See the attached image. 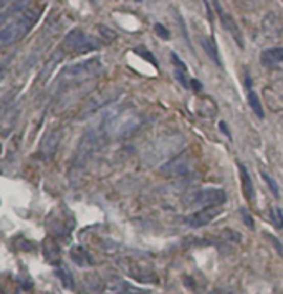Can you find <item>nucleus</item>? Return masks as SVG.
I'll list each match as a JSON object with an SVG mask.
<instances>
[{"label": "nucleus", "mask_w": 283, "mask_h": 294, "mask_svg": "<svg viewBox=\"0 0 283 294\" xmlns=\"http://www.w3.org/2000/svg\"><path fill=\"white\" fill-rule=\"evenodd\" d=\"M30 2H32V0H15V2H12V9L4 12V18L7 15H10V13H18L20 10H27V5Z\"/></svg>", "instance_id": "nucleus-21"}, {"label": "nucleus", "mask_w": 283, "mask_h": 294, "mask_svg": "<svg viewBox=\"0 0 283 294\" xmlns=\"http://www.w3.org/2000/svg\"><path fill=\"white\" fill-rule=\"evenodd\" d=\"M101 43L103 41L88 37L83 30H72L65 37V40H63L65 50L72 53H86L91 50H96Z\"/></svg>", "instance_id": "nucleus-3"}, {"label": "nucleus", "mask_w": 283, "mask_h": 294, "mask_svg": "<svg viewBox=\"0 0 283 294\" xmlns=\"http://www.w3.org/2000/svg\"><path fill=\"white\" fill-rule=\"evenodd\" d=\"M134 53H138V55H141V57H143L144 60H147L151 63V65H154V66H158V61L154 60V57L151 55V52H147L144 46H138L136 50H134Z\"/></svg>", "instance_id": "nucleus-23"}, {"label": "nucleus", "mask_w": 283, "mask_h": 294, "mask_svg": "<svg viewBox=\"0 0 283 294\" xmlns=\"http://www.w3.org/2000/svg\"><path fill=\"white\" fill-rule=\"evenodd\" d=\"M98 145H100V137L95 131H90L86 136L83 137V141L78 145V152H76V165H80V162H84L88 157H91Z\"/></svg>", "instance_id": "nucleus-6"}, {"label": "nucleus", "mask_w": 283, "mask_h": 294, "mask_svg": "<svg viewBox=\"0 0 283 294\" xmlns=\"http://www.w3.org/2000/svg\"><path fill=\"white\" fill-rule=\"evenodd\" d=\"M249 106L252 108V111L255 113L260 119H264V106L260 103V97L257 96L255 91H249Z\"/></svg>", "instance_id": "nucleus-17"}, {"label": "nucleus", "mask_w": 283, "mask_h": 294, "mask_svg": "<svg viewBox=\"0 0 283 294\" xmlns=\"http://www.w3.org/2000/svg\"><path fill=\"white\" fill-rule=\"evenodd\" d=\"M270 218H272V223L277 228H283V212L278 208V207H273L272 212H270Z\"/></svg>", "instance_id": "nucleus-22"}, {"label": "nucleus", "mask_w": 283, "mask_h": 294, "mask_svg": "<svg viewBox=\"0 0 283 294\" xmlns=\"http://www.w3.org/2000/svg\"><path fill=\"white\" fill-rule=\"evenodd\" d=\"M78 291L81 294H101L104 291V283L96 273H88V275L81 278L80 289Z\"/></svg>", "instance_id": "nucleus-7"}, {"label": "nucleus", "mask_w": 283, "mask_h": 294, "mask_svg": "<svg viewBox=\"0 0 283 294\" xmlns=\"http://www.w3.org/2000/svg\"><path fill=\"white\" fill-rule=\"evenodd\" d=\"M202 48L207 52L210 60H214L217 65H221V60H219V53H217V48L214 45V40H212V38H202Z\"/></svg>", "instance_id": "nucleus-18"}, {"label": "nucleus", "mask_w": 283, "mask_h": 294, "mask_svg": "<svg viewBox=\"0 0 283 294\" xmlns=\"http://www.w3.org/2000/svg\"><path fill=\"white\" fill-rule=\"evenodd\" d=\"M260 61L267 68L278 66L280 63H283V48H268V50L262 52Z\"/></svg>", "instance_id": "nucleus-10"}, {"label": "nucleus", "mask_w": 283, "mask_h": 294, "mask_svg": "<svg viewBox=\"0 0 283 294\" xmlns=\"http://www.w3.org/2000/svg\"><path fill=\"white\" fill-rule=\"evenodd\" d=\"M209 294H229V292H225V291H212Z\"/></svg>", "instance_id": "nucleus-29"}, {"label": "nucleus", "mask_w": 283, "mask_h": 294, "mask_svg": "<svg viewBox=\"0 0 283 294\" xmlns=\"http://www.w3.org/2000/svg\"><path fill=\"white\" fill-rule=\"evenodd\" d=\"M225 200H227V195H225L222 188H204V190L194 195L192 204L204 208H210V207H221L222 204H225Z\"/></svg>", "instance_id": "nucleus-4"}, {"label": "nucleus", "mask_w": 283, "mask_h": 294, "mask_svg": "<svg viewBox=\"0 0 283 294\" xmlns=\"http://www.w3.org/2000/svg\"><path fill=\"white\" fill-rule=\"evenodd\" d=\"M154 30H156V33H158L162 40H169V38H171V35H169L167 29H166V27H162L161 23H156V25H154Z\"/></svg>", "instance_id": "nucleus-25"}, {"label": "nucleus", "mask_w": 283, "mask_h": 294, "mask_svg": "<svg viewBox=\"0 0 283 294\" xmlns=\"http://www.w3.org/2000/svg\"><path fill=\"white\" fill-rule=\"evenodd\" d=\"M171 60H172L174 66H176V69H174L176 78H178V80L182 83V86H184V88H189V81H187V78H186V75H187V66H186V63H184L176 53H171Z\"/></svg>", "instance_id": "nucleus-14"}, {"label": "nucleus", "mask_w": 283, "mask_h": 294, "mask_svg": "<svg viewBox=\"0 0 283 294\" xmlns=\"http://www.w3.org/2000/svg\"><path fill=\"white\" fill-rule=\"evenodd\" d=\"M40 13H41V7L40 9L24 10V13L15 22H12L2 29V32H0V43L4 46H9L12 43H17L18 40H22L25 35L32 30V27L37 23V20L40 18Z\"/></svg>", "instance_id": "nucleus-1"}, {"label": "nucleus", "mask_w": 283, "mask_h": 294, "mask_svg": "<svg viewBox=\"0 0 283 294\" xmlns=\"http://www.w3.org/2000/svg\"><path fill=\"white\" fill-rule=\"evenodd\" d=\"M242 218H244V222H245V225L249 227V228H253V220L250 218V215L247 213V210H242Z\"/></svg>", "instance_id": "nucleus-26"}, {"label": "nucleus", "mask_w": 283, "mask_h": 294, "mask_svg": "<svg viewBox=\"0 0 283 294\" xmlns=\"http://www.w3.org/2000/svg\"><path fill=\"white\" fill-rule=\"evenodd\" d=\"M215 9H217V12H219V15H221V20H222V25L227 29L230 33H232V37L235 38V41L238 43V46L240 48H244V40H242V35H240V30L237 29V25L233 23V20L229 17V15H224V12H222V9H221V5H219L217 2H215Z\"/></svg>", "instance_id": "nucleus-11"}, {"label": "nucleus", "mask_w": 283, "mask_h": 294, "mask_svg": "<svg viewBox=\"0 0 283 294\" xmlns=\"http://www.w3.org/2000/svg\"><path fill=\"white\" fill-rule=\"evenodd\" d=\"M41 248H43V256L47 258L48 263L52 264H58L60 261V247L58 243H56L55 240H52V238H47V240L43 241V244H41Z\"/></svg>", "instance_id": "nucleus-12"}, {"label": "nucleus", "mask_w": 283, "mask_h": 294, "mask_svg": "<svg viewBox=\"0 0 283 294\" xmlns=\"http://www.w3.org/2000/svg\"><path fill=\"white\" fill-rule=\"evenodd\" d=\"M219 213H221V208H219V207L202 208L201 212H195V213L190 215L187 218V223L190 227L199 228V227H204V225H207V223H210Z\"/></svg>", "instance_id": "nucleus-8"}, {"label": "nucleus", "mask_w": 283, "mask_h": 294, "mask_svg": "<svg viewBox=\"0 0 283 294\" xmlns=\"http://www.w3.org/2000/svg\"><path fill=\"white\" fill-rule=\"evenodd\" d=\"M190 83H192V88L197 89V91H201L202 86H201V81H197V80H190Z\"/></svg>", "instance_id": "nucleus-28"}, {"label": "nucleus", "mask_w": 283, "mask_h": 294, "mask_svg": "<svg viewBox=\"0 0 283 294\" xmlns=\"http://www.w3.org/2000/svg\"><path fill=\"white\" fill-rule=\"evenodd\" d=\"M197 113L204 117H214L217 114V106L207 97H204V100L197 103Z\"/></svg>", "instance_id": "nucleus-15"}, {"label": "nucleus", "mask_w": 283, "mask_h": 294, "mask_svg": "<svg viewBox=\"0 0 283 294\" xmlns=\"http://www.w3.org/2000/svg\"><path fill=\"white\" fill-rule=\"evenodd\" d=\"M7 2H9V0H2V7H7Z\"/></svg>", "instance_id": "nucleus-30"}, {"label": "nucleus", "mask_w": 283, "mask_h": 294, "mask_svg": "<svg viewBox=\"0 0 283 294\" xmlns=\"http://www.w3.org/2000/svg\"><path fill=\"white\" fill-rule=\"evenodd\" d=\"M190 156L189 154H181V156L174 157L171 162H167L161 167V172L167 177H178L182 176V174L189 172L190 169Z\"/></svg>", "instance_id": "nucleus-5"}, {"label": "nucleus", "mask_w": 283, "mask_h": 294, "mask_svg": "<svg viewBox=\"0 0 283 294\" xmlns=\"http://www.w3.org/2000/svg\"><path fill=\"white\" fill-rule=\"evenodd\" d=\"M72 258H73V261L76 264H80V266H88L91 264V258L90 255L86 253V250L81 248V247H75L72 250Z\"/></svg>", "instance_id": "nucleus-16"}, {"label": "nucleus", "mask_w": 283, "mask_h": 294, "mask_svg": "<svg viewBox=\"0 0 283 294\" xmlns=\"http://www.w3.org/2000/svg\"><path fill=\"white\" fill-rule=\"evenodd\" d=\"M58 276L61 278V281H63V286L68 289H73L75 288V284H73V276H72V273H70L68 268H65V266H60L58 268Z\"/></svg>", "instance_id": "nucleus-19"}, {"label": "nucleus", "mask_w": 283, "mask_h": 294, "mask_svg": "<svg viewBox=\"0 0 283 294\" xmlns=\"http://www.w3.org/2000/svg\"><path fill=\"white\" fill-rule=\"evenodd\" d=\"M221 131H222V132H224V134H225V136H227L229 139H232V134H230V131H229V128H227V124H225L224 121L221 122Z\"/></svg>", "instance_id": "nucleus-27"}, {"label": "nucleus", "mask_w": 283, "mask_h": 294, "mask_svg": "<svg viewBox=\"0 0 283 294\" xmlns=\"http://www.w3.org/2000/svg\"><path fill=\"white\" fill-rule=\"evenodd\" d=\"M238 170H240V177H242V188L245 193V199L249 202L255 200V190H253V184H252V177L249 176V172L244 167V164L238 162Z\"/></svg>", "instance_id": "nucleus-13"}, {"label": "nucleus", "mask_w": 283, "mask_h": 294, "mask_svg": "<svg viewBox=\"0 0 283 294\" xmlns=\"http://www.w3.org/2000/svg\"><path fill=\"white\" fill-rule=\"evenodd\" d=\"M141 126V117L134 113H123L115 119H110L108 126L104 128V132H108L113 137H126L134 132Z\"/></svg>", "instance_id": "nucleus-2"}, {"label": "nucleus", "mask_w": 283, "mask_h": 294, "mask_svg": "<svg viewBox=\"0 0 283 294\" xmlns=\"http://www.w3.org/2000/svg\"><path fill=\"white\" fill-rule=\"evenodd\" d=\"M98 30H100V35H101V41L103 43H111L113 40L116 38V33L113 32L111 29H108V27H104V25H98Z\"/></svg>", "instance_id": "nucleus-20"}, {"label": "nucleus", "mask_w": 283, "mask_h": 294, "mask_svg": "<svg viewBox=\"0 0 283 294\" xmlns=\"http://www.w3.org/2000/svg\"><path fill=\"white\" fill-rule=\"evenodd\" d=\"M262 177H264V180H265L267 184H268V187H270L272 193H273V195H277V197H278L280 192H278V185L275 184V180H273L270 176H268V174H265V172H262Z\"/></svg>", "instance_id": "nucleus-24"}, {"label": "nucleus", "mask_w": 283, "mask_h": 294, "mask_svg": "<svg viewBox=\"0 0 283 294\" xmlns=\"http://www.w3.org/2000/svg\"><path fill=\"white\" fill-rule=\"evenodd\" d=\"M60 139H61L60 131H52V132H48V134L43 137V141H41V145H40L41 154H43V156H47V157L53 156V154L56 152V149H58Z\"/></svg>", "instance_id": "nucleus-9"}]
</instances>
